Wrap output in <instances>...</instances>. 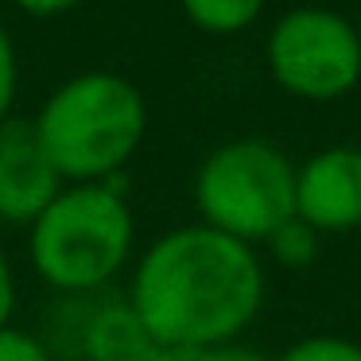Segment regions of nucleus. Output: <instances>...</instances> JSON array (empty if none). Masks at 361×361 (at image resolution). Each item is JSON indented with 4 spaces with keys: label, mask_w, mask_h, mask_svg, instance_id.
Masks as SVG:
<instances>
[{
    "label": "nucleus",
    "mask_w": 361,
    "mask_h": 361,
    "mask_svg": "<svg viewBox=\"0 0 361 361\" xmlns=\"http://www.w3.org/2000/svg\"><path fill=\"white\" fill-rule=\"evenodd\" d=\"M20 8L27 12V16H43V20H51V16H63V12H71L78 0H16Z\"/></svg>",
    "instance_id": "nucleus-16"
},
{
    "label": "nucleus",
    "mask_w": 361,
    "mask_h": 361,
    "mask_svg": "<svg viewBox=\"0 0 361 361\" xmlns=\"http://www.w3.org/2000/svg\"><path fill=\"white\" fill-rule=\"evenodd\" d=\"M264 303V268L252 245L210 226L164 233L133 272L128 307L164 350L226 345L257 319Z\"/></svg>",
    "instance_id": "nucleus-1"
},
{
    "label": "nucleus",
    "mask_w": 361,
    "mask_h": 361,
    "mask_svg": "<svg viewBox=\"0 0 361 361\" xmlns=\"http://www.w3.org/2000/svg\"><path fill=\"white\" fill-rule=\"evenodd\" d=\"M295 218L314 233H350L361 226L357 148H322L295 167Z\"/></svg>",
    "instance_id": "nucleus-6"
},
{
    "label": "nucleus",
    "mask_w": 361,
    "mask_h": 361,
    "mask_svg": "<svg viewBox=\"0 0 361 361\" xmlns=\"http://www.w3.org/2000/svg\"><path fill=\"white\" fill-rule=\"evenodd\" d=\"M32 125L63 183H109L140 148L148 105L128 78L86 71L63 82Z\"/></svg>",
    "instance_id": "nucleus-2"
},
{
    "label": "nucleus",
    "mask_w": 361,
    "mask_h": 361,
    "mask_svg": "<svg viewBox=\"0 0 361 361\" xmlns=\"http://www.w3.org/2000/svg\"><path fill=\"white\" fill-rule=\"evenodd\" d=\"M16 51H12V35L4 32V24H0V125L8 121V109L12 102H16Z\"/></svg>",
    "instance_id": "nucleus-13"
},
{
    "label": "nucleus",
    "mask_w": 361,
    "mask_h": 361,
    "mask_svg": "<svg viewBox=\"0 0 361 361\" xmlns=\"http://www.w3.org/2000/svg\"><path fill=\"white\" fill-rule=\"evenodd\" d=\"M148 350H156V342L148 338L144 322L136 319V311L128 303L102 307L86 326L90 361H136Z\"/></svg>",
    "instance_id": "nucleus-8"
},
{
    "label": "nucleus",
    "mask_w": 361,
    "mask_h": 361,
    "mask_svg": "<svg viewBox=\"0 0 361 361\" xmlns=\"http://www.w3.org/2000/svg\"><path fill=\"white\" fill-rule=\"evenodd\" d=\"M187 361H268V357H264V353H257V350H249V345L226 342V345H210V350L187 353Z\"/></svg>",
    "instance_id": "nucleus-14"
},
{
    "label": "nucleus",
    "mask_w": 361,
    "mask_h": 361,
    "mask_svg": "<svg viewBox=\"0 0 361 361\" xmlns=\"http://www.w3.org/2000/svg\"><path fill=\"white\" fill-rule=\"evenodd\" d=\"M63 179L39 148L32 121H4L0 125V221L32 226L59 198Z\"/></svg>",
    "instance_id": "nucleus-7"
},
{
    "label": "nucleus",
    "mask_w": 361,
    "mask_h": 361,
    "mask_svg": "<svg viewBox=\"0 0 361 361\" xmlns=\"http://www.w3.org/2000/svg\"><path fill=\"white\" fill-rule=\"evenodd\" d=\"M264 245L283 268H307V264H314V257H319V233L299 218H288Z\"/></svg>",
    "instance_id": "nucleus-10"
},
{
    "label": "nucleus",
    "mask_w": 361,
    "mask_h": 361,
    "mask_svg": "<svg viewBox=\"0 0 361 361\" xmlns=\"http://www.w3.org/2000/svg\"><path fill=\"white\" fill-rule=\"evenodd\" d=\"M35 272L59 291H97L133 252V210L113 183H74L32 221Z\"/></svg>",
    "instance_id": "nucleus-3"
},
{
    "label": "nucleus",
    "mask_w": 361,
    "mask_h": 361,
    "mask_svg": "<svg viewBox=\"0 0 361 361\" xmlns=\"http://www.w3.org/2000/svg\"><path fill=\"white\" fill-rule=\"evenodd\" d=\"M12 307H16V280H12V268L4 260V252H0V330L8 326Z\"/></svg>",
    "instance_id": "nucleus-15"
},
{
    "label": "nucleus",
    "mask_w": 361,
    "mask_h": 361,
    "mask_svg": "<svg viewBox=\"0 0 361 361\" xmlns=\"http://www.w3.org/2000/svg\"><path fill=\"white\" fill-rule=\"evenodd\" d=\"M268 0H179L183 16L210 35H237L260 20Z\"/></svg>",
    "instance_id": "nucleus-9"
},
{
    "label": "nucleus",
    "mask_w": 361,
    "mask_h": 361,
    "mask_svg": "<svg viewBox=\"0 0 361 361\" xmlns=\"http://www.w3.org/2000/svg\"><path fill=\"white\" fill-rule=\"evenodd\" d=\"M268 74L303 102H338L361 82V35L342 12L291 8L268 32Z\"/></svg>",
    "instance_id": "nucleus-5"
},
{
    "label": "nucleus",
    "mask_w": 361,
    "mask_h": 361,
    "mask_svg": "<svg viewBox=\"0 0 361 361\" xmlns=\"http://www.w3.org/2000/svg\"><path fill=\"white\" fill-rule=\"evenodd\" d=\"M136 361H187V353H183V350H164V345H156V350H148L144 357H136Z\"/></svg>",
    "instance_id": "nucleus-17"
},
{
    "label": "nucleus",
    "mask_w": 361,
    "mask_h": 361,
    "mask_svg": "<svg viewBox=\"0 0 361 361\" xmlns=\"http://www.w3.org/2000/svg\"><path fill=\"white\" fill-rule=\"evenodd\" d=\"M195 206L202 226L257 245L295 218V164L276 144L241 136L202 159L195 175Z\"/></svg>",
    "instance_id": "nucleus-4"
},
{
    "label": "nucleus",
    "mask_w": 361,
    "mask_h": 361,
    "mask_svg": "<svg viewBox=\"0 0 361 361\" xmlns=\"http://www.w3.org/2000/svg\"><path fill=\"white\" fill-rule=\"evenodd\" d=\"M357 35H361V27H357Z\"/></svg>",
    "instance_id": "nucleus-18"
},
{
    "label": "nucleus",
    "mask_w": 361,
    "mask_h": 361,
    "mask_svg": "<svg viewBox=\"0 0 361 361\" xmlns=\"http://www.w3.org/2000/svg\"><path fill=\"white\" fill-rule=\"evenodd\" d=\"M276 361H361V342L338 334H311L291 342Z\"/></svg>",
    "instance_id": "nucleus-11"
},
{
    "label": "nucleus",
    "mask_w": 361,
    "mask_h": 361,
    "mask_svg": "<svg viewBox=\"0 0 361 361\" xmlns=\"http://www.w3.org/2000/svg\"><path fill=\"white\" fill-rule=\"evenodd\" d=\"M0 361H51V353L39 338L4 326L0 330Z\"/></svg>",
    "instance_id": "nucleus-12"
}]
</instances>
